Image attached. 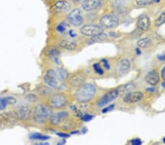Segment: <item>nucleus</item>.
I'll return each instance as SVG.
<instances>
[{
    "mask_svg": "<svg viewBox=\"0 0 165 145\" xmlns=\"http://www.w3.org/2000/svg\"><path fill=\"white\" fill-rule=\"evenodd\" d=\"M52 114V108L43 103H38L33 108L32 120L36 125H44L49 120Z\"/></svg>",
    "mask_w": 165,
    "mask_h": 145,
    "instance_id": "1",
    "label": "nucleus"
},
{
    "mask_svg": "<svg viewBox=\"0 0 165 145\" xmlns=\"http://www.w3.org/2000/svg\"><path fill=\"white\" fill-rule=\"evenodd\" d=\"M96 89L92 84H84L78 87L75 93V98L79 103H87L93 99L96 95Z\"/></svg>",
    "mask_w": 165,
    "mask_h": 145,
    "instance_id": "2",
    "label": "nucleus"
},
{
    "mask_svg": "<svg viewBox=\"0 0 165 145\" xmlns=\"http://www.w3.org/2000/svg\"><path fill=\"white\" fill-rule=\"evenodd\" d=\"M18 119L15 111H6L0 113V128L5 129L13 127L18 122Z\"/></svg>",
    "mask_w": 165,
    "mask_h": 145,
    "instance_id": "3",
    "label": "nucleus"
},
{
    "mask_svg": "<svg viewBox=\"0 0 165 145\" xmlns=\"http://www.w3.org/2000/svg\"><path fill=\"white\" fill-rule=\"evenodd\" d=\"M16 114L18 117V120L23 122H27L31 119L33 108L28 103H23L18 106L15 110Z\"/></svg>",
    "mask_w": 165,
    "mask_h": 145,
    "instance_id": "4",
    "label": "nucleus"
},
{
    "mask_svg": "<svg viewBox=\"0 0 165 145\" xmlns=\"http://www.w3.org/2000/svg\"><path fill=\"white\" fill-rule=\"evenodd\" d=\"M68 103L66 96L62 93L52 94L49 96V105L52 108L60 109L64 108Z\"/></svg>",
    "mask_w": 165,
    "mask_h": 145,
    "instance_id": "5",
    "label": "nucleus"
},
{
    "mask_svg": "<svg viewBox=\"0 0 165 145\" xmlns=\"http://www.w3.org/2000/svg\"><path fill=\"white\" fill-rule=\"evenodd\" d=\"M43 80L44 83L46 84V85L52 88V89L59 87V84H61L57 74L56 70L54 69H49L46 71L44 76H43Z\"/></svg>",
    "mask_w": 165,
    "mask_h": 145,
    "instance_id": "6",
    "label": "nucleus"
},
{
    "mask_svg": "<svg viewBox=\"0 0 165 145\" xmlns=\"http://www.w3.org/2000/svg\"><path fill=\"white\" fill-rule=\"evenodd\" d=\"M70 114L67 111H57L52 113L49 117V122L53 126H60L69 119Z\"/></svg>",
    "mask_w": 165,
    "mask_h": 145,
    "instance_id": "7",
    "label": "nucleus"
},
{
    "mask_svg": "<svg viewBox=\"0 0 165 145\" xmlns=\"http://www.w3.org/2000/svg\"><path fill=\"white\" fill-rule=\"evenodd\" d=\"M68 83L72 87L78 88L84 84L86 81V76L83 72L78 71L74 72L68 79Z\"/></svg>",
    "mask_w": 165,
    "mask_h": 145,
    "instance_id": "8",
    "label": "nucleus"
},
{
    "mask_svg": "<svg viewBox=\"0 0 165 145\" xmlns=\"http://www.w3.org/2000/svg\"><path fill=\"white\" fill-rule=\"evenodd\" d=\"M68 22L74 27H79L84 22V17L81 10L76 8L71 11L68 15Z\"/></svg>",
    "mask_w": 165,
    "mask_h": 145,
    "instance_id": "9",
    "label": "nucleus"
},
{
    "mask_svg": "<svg viewBox=\"0 0 165 145\" xmlns=\"http://www.w3.org/2000/svg\"><path fill=\"white\" fill-rule=\"evenodd\" d=\"M119 24V20L115 15H105L101 18L100 25L103 28L112 29L117 27Z\"/></svg>",
    "mask_w": 165,
    "mask_h": 145,
    "instance_id": "10",
    "label": "nucleus"
},
{
    "mask_svg": "<svg viewBox=\"0 0 165 145\" xmlns=\"http://www.w3.org/2000/svg\"><path fill=\"white\" fill-rule=\"evenodd\" d=\"M103 31V27L98 25H94V24L84 25L80 29L81 34L87 37H93L98 33L102 32Z\"/></svg>",
    "mask_w": 165,
    "mask_h": 145,
    "instance_id": "11",
    "label": "nucleus"
},
{
    "mask_svg": "<svg viewBox=\"0 0 165 145\" xmlns=\"http://www.w3.org/2000/svg\"><path fill=\"white\" fill-rule=\"evenodd\" d=\"M119 95V92H118V89H113L111 90L109 92H108L107 93L105 94L97 103V105L98 107H103L105 106H106L107 104H109V103L112 102L113 101H115L118 96Z\"/></svg>",
    "mask_w": 165,
    "mask_h": 145,
    "instance_id": "12",
    "label": "nucleus"
},
{
    "mask_svg": "<svg viewBox=\"0 0 165 145\" xmlns=\"http://www.w3.org/2000/svg\"><path fill=\"white\" fill-rule=\"evenodd\" d=\"M102 4V0H84L81 4V8L84 11L91 12L100 8Z\"/></svg>",
    "mask_w": 165,
    "mask_h": 145,
    "instance_id": "13",
    "label": "nucleus"
},
{
    "mask_svg": "<svg viewBox=\"0 0 165 145\" xmlns=\"http://www.w3.org/2000/svg\"><path fill=\"white\" fill-rule=\"evenodd\" d=\"M130 68H131V63H130L129 60L123 59L117 64L115 71H116V73L118 75L123 76V75H125L127 72H128Z\"/></svg>",
    "mask_w": 165,
    "mask_h": 145,
    "instance_id": "14",
    "label": "nucleus"
},
{
    "mask_svg": "<svg viewBox=\"0 0 165 145\" xmlns=\"http://www.w3.org/2000/svg\"><path fill=\"white\" fill-rule=\"evenodd\" d=\"M70 9H71V5L65 0H60L57 2L52 8V11L57 13H65L68 12Z\"/></svg>",
    "mask_w": 165,
    "mask_h": 145,
    "instance_id": "15",
    "label": "nucleus"
},
{
    "mask_svg": "<svg viewBox=\"0 0 165 145\" xmlns=\"http://www.w3.org/2000/svg\"><path fill=\"white\" fill-rule=\"evenodd\" d=\"M143 94L141 92H132L127 93L125 96L123 97V100L126 103H135L139 102L143 98Z\"/></svg>",
    "mask_w": 165,
    "mask_h": 145,
    "instance_id": "16",
    "label": "nucleus"
},
{
    "mask_svg": "<svg viewBox=\"0 0 165 145\" xmlns=\"http://www.w3.org/2000/svg\"><path fill=\"white\" fill-rule=\"evenodd\" d=\"M46 53H47V56H49V59L52 62H55L56 65H59L60 64L61 52L58 48L55 47V46H52L50 49H48Z\"/></svg>",
    "mask_w": 165,
    "mask_h": 145,
    "instance_id": "17",
    "label": "nucleus"
},
{
    "mask_svg": "<svg viewBox=\"0 0 165 145\" xmlns=\"http://www.w3.org/2000/svg\"><path fill=\"white\" fill-rule=\"evenodd\" d=\"M137 27L142 31H147L150 27V20L147 15H141L137 19Z\"/></svg>",
    "mask_w": 165,
    "mask_h": 145,
    "instance_id": "18",
    "label": "nucleus"
},
{
    "mask_svg": "<svg viewBox=\"0 0 165 145\" xmlns=\"http://www.w3.org/2000/svg\"><path fill=\"white\" fill-rule=\"evenodd\" d=\"M58 45L59 47L68 51H74L77 47L76 42L71 39H62L59 42Z\"/></svg>",
    "mask_w": 165,
    "mask_h": 145,
    "instance_id": "19",
    "label": "nucleus"
},
{
    "mask_svg": "<svg viewBox=\"0 0 165 145\" xmlns=\"http://www.w3.org/2000/svg\"><path fill=\"white\" fill-rule=\"evenodd\" d=\"M160 80L159 72L156 70H152L149 72L145 76V81L147 84L151 86H155L157 84Z\"/></svg>",
    "mask_w": 165,
    "mask_h": 145,
    "instance_id": "20",
    "label": "nucleus"
},
{
    "mask_svg": "<svg viewBox=\"0 0 165 145\" xmlns=\"http://www.w3.org/2000/svg\"><path fill=\"white\" fill-rule=\"evenodd\" d=\"M37 92L41 96L49 97L52 95V88L47 85H40L37 88Z\"/></svg>",
    "mask_w": 165,
    "mask_h": 145,
    "instance_id": "21",
    "label": "nucleus"
},
{
    "mask_svg": "<svg viewBox=\"0 0 165 145\" xmlns=\"http://www.w3.org/2000/svg\"><path fill=\"white\" fill-rule=\"evenodd\" d=\"M108 38V35L104 33L103 32H102L98 33V34H96V35L91 37V38L90 39V41L88 42L89 43H101L103 42L104 40H106Z\"/></svg>",
    "mask_w": 165,
    "mask_h": 145,
    "instance_id": "22",
    "label": "nucleus"
},
{
    "mask_svg": "<svg viewBox=\"0 0 165 145\" xmlns=\"http://www.w3.org/2000/svg\"><path fill=\"white\" fill-rule=\"evenodd\" d=\"M58 78H59V82L62 83L64 81L66 80L68 78V72L64 68H58V69L56 70Z\"/></svg>",
    "mask_w": 165,
    "mask_h": 145,
    "instance_id": "23",
    "label": "nucleus"
},
{
    "mask_svg": "<svg viewBox=\"0 0 165 145\" xmlns=\"http://www.w3.org/2000/svg\"><path fill=\"white\" fill-rule=\"evenodd\" d=\"M30 139L31 140H37V141H46L49 139V136H46V135L41 134L39 133H33L29 136Z\"/></svg>",
    "mask_w": 165,
    "mask_h": 145,
    "instance_id": "24",
    "label": "nucleus"
},
{
    "mask_svg": "<svg viewBox=\"0 0 165 145\" xmlns=\"http://www.w3.org/2000/svg\"><path fill=\"white\" fill-rule=\"evenodd\" d=\"M134 87V84L133 83H129L126 84H124L120 86V87H118V91L119 93H125L127 92H129L130 90L133 89Z\"/></svg>",
    "mask_w": 165,
    "mask_h": 145,
    "instance_id": "25",
    "label": "nucleus"
},
{
    "mask_svg": "<svg viewBox=\"0 0 165 145\" xmlns=\"http://www.w3.org/2000/svg\"><path fill=\"white\" fill-rule=\"evenodd\" d=\"M151 44V40L149 38H142L137 42V46L140 48L148 47Z\"/></svg>",
    "mask_w": 165,
    "mask_h": 145,
    "instance_id": "26",
    "label": "nucleus"
},
{
    "mask_svg": "<svg viewBox=\"0 0 165 145\" xmlns=\"http://www.w3.org/2000/svg\"><path fill=\"white\" fill-rule=\"evenodd\" d=\"M164 24H165V11L162 13L159 18L155 21V25L156 27H160V26L163 25Z\"/></svg>",
    "mask_w": 165,
    "mask_h": 145,
    "instance_id": "27",
    "label": "nucleus"
},
{
    "mask_svg": "<svg viewBox=\"0 0 165 145\" xmlns=\"http://www.w3.org/2000/svg\"><path fill=\"white\" fill-rule=\"evenodd\" d=\"M68 27H69V26L66 23H60L57 27V31L59 33H65L68 30Z\"/></svg>",
    "mask_w": 165,
    "mask_h": 145,
    "instance_id": "28",
    "label": "nucleus"
},
{
    "mask_svg": "<svg viewBox=\"0 0 165 145\" xmlns=\"http://www.w3.org/2000/svg\"><path fill=\"white\" fill-rule=\"evenodd\" d=\"M25 99L28 103H36L38 101V97L35 94H29L25 97Z\"/></svg>",
    "mask_w": 165,
    "mask_h": 145,
    "instance_id": "29",
    "label": "nucleus"
},
{
    "mask_svg": "<svg viewBox=\"0 0 165 145\" xmlns=\"http://www.w3.org/2000/svg\"><path fill=\"white\" fill-rule=\"evenodd\" d=\"M8 106L6 97H0V111L5 110Z\"/></svg>",
    "mask_w": 165,
    "mask_h": 145,
    "instance_id": "30",
    "label": "nucleus"
},
{
    "mask_svg": "<svg viewBox=\"0 0 165 145\" xmlns=\"http://www.w3.org/2000/svg\"><path fill=\"white\" fill-rule=\"evenodd\" d=\"M135 2L140 6H146L150 5L153 2V0H135Z\"/></svg>",
    "mask_w": 165,
    "mask_h": 145,
    "instance_id": "31",
    "label": "nucleus"
},
{
    "mask_svg": "<svg viewBox=\"0 0 165 145\" xmlns=\"http://www.w3.org/2000/svg\"><path fill=\"white\" fill-rule=\"evenodd\" d=\"M93 69H94L95 72H96V73H98V75L103 74V70H102V68H101V66L98 64H95V65H93Z\"/></svg>",
    "mask_w": 165,
    "mask_h": 145,
    "instance_id": "32",
    "label": "nucleus"
},
{
    "mask_svg": "<svg viewBox=\"0 0 165 145\" xmlns=\"http://www.w3.org/2000/svg\"><path fill=\"white\" fill-rule=\"evenodd\" d=\"M93 119V116L90 114H84L81 117V120L84 122H89Z\"/></svg>",
    "mask_w": 165,
    "mask_h": 145,
    "instance_id": "33",
    "label": "nucleus"
},
{
    "mask_svg": "<svg viewBox=\"0 0 165 145\" xmlns=\"http://www.w3.org/2000/svg\"><path fill=\"white\" fill-rule=\"evenodd\" d=\"M131 144H133V145H140V144H142L141 140H140V139H133V140L131 141Z\"/></svg>",
    "mask_w": 165,
    "mask_h": 145,
    "instance_id": "34",
    "label": "nucleus"
},
{
    "mask_svg": "<svg viewBox=\"0 0 165 145\" xmlns=\"http://www.w3.org/2000/svg\"><path fill=\"white\" fill-rule=\"evenodd\" d=\"M57 135L59 136V137L62 138V139H66L70 136L69 134H67L66 133H57Z\"/></svg>",
    "mask_w": 165,
    "mask_h": 145,
    "instance_id": "35",
    "label": "nucleus"
},
{
    "mask_svg": "<svg viewBox=\"0 0 165 145\" xmlns=\"http://www.w3.org/2000/svg\"><path fill=\"white\" fill-rule=\"evenodd\" d=\"M114 106H114V105L109 106H108V107H106V108H103V109L102 110V112H103V113H106V112H108V111H111V110H112V108H114Z\"/></svg>",
    "mask_w": 165,
    "mask_h": 145,
    "instance_id": "36",
    "label": "nucleus"
},
{
    "mask_svg": "<svg viewBox=\"0 0 165 145\" xmlns=\"http://www.w3.org/2000/svg\"><path fill=\"white\" fill-rule=\"evenodd\" d=\"M69 35H70V37H71V38H74V37L76 36V33H75V32H74V30H71L69 31Z\"/></svg>",
    "mask_w": 165,
    "mask_h": 145,
    "instance_id": "37",
    "label": "nucleus"
},
{
    "mask_svg": "<svg viewBox=\"0 0 165 145\" xmlns=\"http://www.w3.org/2000/svg\"><path fill=\"white\" fill-rule=\"evenodd\" d=\"M161 77L165 81V66L164 67L163 69L161 70Z\"/></svg>",
    "mask_w": 165,
    "mask_h": 145,
    "instance_id": "38",
    "label": "nucleus"
},
{
    "mask_svg": "<svg viewBox=\"0 0 165 145\" xmlns=\"http://www.w3.org/2000/svg\"><path fill=\"white\" fill-rule=\"evenodd\" d=\"M103 65H104V67H105V68H106L107 70H109V68H110V67H109V63H108V62H107V61H106H106L103 60Z\"/></svg>",
    "mask_w": 165,
    "mask_h": 145,
    "instance_id": "39",
    "label": "nucleus"
},
{
    "mask_svg": "<svg viewBox=\"0 0 165 145\" xmlns=\"http://www.w3.org/2000/svg\"><path fill=\"white\" fill-rule=\"evenodd\" d=\"M146 91L149 92H155L156 91V89H155V88L151 87V88H147V89H146Z\"/></svg>",
    "mask_w": 165,
    "mask_h": 145,
    "instance_id": "40",
    "label": "nucleus"
},
{
    "mask_svg": "<svg viewBox=\"0 0 165 145\" xmlns=\"http://www.w3.org/2000/svg\"><path fill=\"white\" fill-rule=\"evenodd\" d=\"M158 59L160 60H165V55H161V56H158Z\"/></svg>",
    "mask_w": 165,
    "mask_h": 145,
    "instance_id": "41",
    "label": "nucleus"
},
{
    "mask_svg": "<svg viewBox=\"0 0 165 145\" xmlns=\"http://www.w3.org/2000/svg\"><path fill=\"white\" fill-rule=\"evenodd\" d=\"M136 52L137 53V54H140V53H141V51H140V49H136Z\"/></svg>",
    "mask_w": 165,
    "mask_h": 145,
    "instance_id": "42",
    "label": "nucleus"
},
{
    "mask_svg": "<svg viewBox=\"0 0 165 145\" xmlns=\"http://www.w3.org/2000/svg\"><path fill=\"white\" fill-rule=\"evenodd\" d=\"M162 87H163L164 88H165V81L163 82V84H162Z\"/></svg>",
    "mask_w": 165,
    "mask_h": 145,
    "instance_id": "43",
    "label": "nucleus"
},
{
    "mask_svg": "<svg viewBox=\"0 0 165 145\" xmlns=\"http://www.w3.org/2000/svg\"><path fill=\"white\" fill-rule=\"evenodd\" d=\"M74 1H75V2H79L81 0H74Z\"/></svg>",
    "mask_w": 165,
    "mask_h": 145,
    "instance_id": "44",
    "label": "nucleus"
},
{
    "mask_svg": "<svg viewBox=\"0 0 165 145\" xmlns=\"http://www.w3.org/2000/svg\"><path fill=\"white\" fill-rule=\"evenodd\" d=\"M164 142H165V139H164Z\"/></svg>",
    "mask_w": 165,
    "mask_h": 145,
    "instance_id": "45",
    "label": "nucleus"
}]
</instances>
